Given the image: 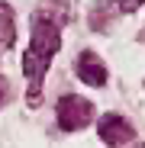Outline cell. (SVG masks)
Instances as JSON below:
<instances>
[{
    "label": "cell",
    "instance_id": "1",
    "mask_svg": "<svg viewBox=\"0 0 145 148\" xmlns=\"http://www.w3.org/2000/svg\"><path fill=\"white\" fill-rule=\"evenodd\" d=\"M58 45H61L58 26L45 16H36L32 39L26 48V58H23V71H26V84H29V103H39V87H42V77H45L48 64H52V58L58 52Z\"/></svg>",
    "mask_w": 145,
    "mask_h": 148
},
{
    "label": "cell",
    "instance_id": "2",
    "mask_svg": "<svg viewBox=\"0 0 145 148\" xmlns=\"http://www.w3.org/2000/svg\"><path fill=\"white\" fill-rule=\"evenodd\" d=\"M93 116V106L84 97H61L58 100V126L65 132H74V129H84Z\"/></svg>",
    "mask_w": 145,
    "mask_h": 148
},
{
    "label": "cell",
    "instance_id": "3",
    "mask_svg": "<svg viewBox=\"0 0 145 148\" xmlns=\"http://www.w3.org/2000/svg\"><path fill=\"white\" fill-rule=\"evenodd\" d=\"M100 138L110 145V148H123L126 142L135 138V129H132V122L123 119L119 113H107L100 119Z\"/></svg>",
    "mask_w": 145,
    "mask_h": 148
},
{
    "label": "cell",
    "instance_id": "4",
    "mask_svg": "<svg viewBox=\"0 0 145 148\" xmlns=\"http://www.w3.org/2000/svg\"><path fill=\"white\" fill-rule=\"evenodd\" d=\"M74 64H78V77H81L84 84H90V87H103V84H107V64L97 58L90 48H84Z\"/></svg>",
    "mask_w": 145,
    "mask_h": 148
},
{
    "label": "cell",
    "instance_id": "5",
    "mask_svg": "<svg viewBox=\"0 0 145 148\" xmlns=\"http://www.w3.org/2000/svg\"><path fill=\"white\" fill-rule=\"evenodd\" d=\"M16 42V26H13V10L7 3H0V52H7V48Z\"/></svg>",
    "mask_w": 145,
    "mask_h": 148
},
{
    "label": "cell",
    "instance_id": "6",
    "mask_svg": "<svg viewBox=\"0 0 145 148\" xmlns=\"http://www.w3.org/2000/svg\"><path fill=\"white\" fill-rule=\"evenodd\" d=\"M116 7L123 10V13H135V10L142 7V0H116Z\"/></svg>",
    "mask_w": 145,
    "mask_h": 148
},
{
    "label": "cell",
    "instance_id": "7",
    "mask_svg": "<svg viewBox=\"0 0 145 148\" xmlns=\"http://www.w3.org/2000/svg\"><path fill=\"white\" fill-rule=\"evenodd\" d=\"M3 93H7V81L0 77V103H3Z\"/></svg>",
    "mask_w": 145,
    "mask_h": 148
}]
</instances>
